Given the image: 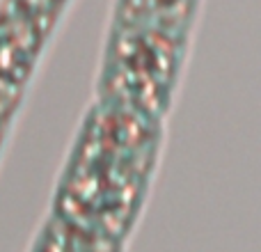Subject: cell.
<instances>
[{
	"instance_id": "cell-1",
	"label": "cell",
	"mask_w": 261,
	"mask_h": 252,
	"mask_svg": "<svg viewBox=\"0 0 261 252\" xmlns=\"http://www.w3.org/2000/svg\"><path fill=\"white\" fill-rule=\"evenodd\" d=\"M158 138V122L99 104L78 131L58 181L53 218L119 243L151 181Z\"/></svg>"
},
{
	"instance_id": "cell-2",
	"label": "cell",
	"mask_w": 261,
	"mask_h": 252,
	"mask_svg": "<svg viewBox=\"0 0 261 252\" xmlns=\"http://www.w3.org/2000/svg\"><path fill=\"white\" fill-rule=\"evenodd\" d=\"M188 37L110 26L101 71V104L161 122L172 101Z\"/></svg>"
},
{
	"instance_id": "cell-3",
	"label": "cell",
	"mask_w": 261,
	"mask_h": 252,
	"mask_svg": "<svg viewBox=\"0 0 261 252\" xmlns=\"http://www.w3.org/2000/svg\"><path fill=\"white\" fill-rule=\"evenodd\" d=\"M197 9L199 0H115L110 26L188 37Z\"/></svg>"
},
{
	"instance_id": "cell-4",
	"label": "cell",
	"mask_w": 261,
	"mask_h": 252,
	"mask_svg": "<svg viewBox=\"0 0 261 252\" xmlns=\"http://www.w3.org/2000/svg\"><path fill=\"white\" fill-rule=\"evenodd\" d=\"M117 248L119 243L92 236L87 232H81L76 227L53 218L44 227L32 252H117Z\"/></svg>"
}]
</instances>
